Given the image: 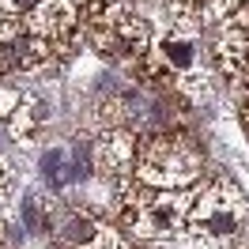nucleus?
Returning <instances> with one entry per match:
<instances>
[{"instance_id": "39448f33", "label": "nucleus", "mask_w": 249, "mask_h": 249, "mask_svg": "<svg viewBox=\"0 0 249 249\" xmlns=\"http://www.w3.org/2000/svg\"><path fill=\"white\" fill-rule=\"evenodd\" d=\"M23 223H27V231H42V212H38V196H27V200H23Z\"/></svg>"}, {"instance_id": "f03ea898", "label": "nucleus", "mask_w": 249, "mask_h": 249, "mask_svg": "<svg viewBox=\"0 0 249 249\" xmlns=\"http://www.w3.org/2000/svg\"><path fill=\"white\" fill-rule=\"evenodd\" d=\"M46 117H49L46 102H42V98H34V94H23V98H19V106H16V113H12L8 121H12V132L27 140V136H34V132L46 124Z\"/></svg>"}, {"instance_id": "f257e3e1", "label": "nucleus", "mask_w": 249, "mask_h": 249, "mask_svg": "<svg viewBox=\"0 0 249 249\" xmlns=\"http://www.w3.org/2000/svg\"><path fill=\"white\" fill-rule=\"evenodd\" d=\"M196 61H200V49H196V38L189 31H170L155 49V64L162 72H170V76L174 72L189 76V72L196 68Z\"/></svg>"}, {"instance_id": "0eeeda50", "label": "nucleus", "mask_w": 249, "mask_h": 249, "mask_svg": "<svg viewBox=\"0 0 249 249\" xmlns=\"http://www.w3.org/2000/svg\"><path fill=\"white\" fill-rule=\"evenodd\" d=\"M8 68H12V64H8V49L0 46V76H4V72H8Z\"/></svg>"}, {"instance_id": "7ed1b4c3", "label": "nucleus", "mask_w": 249, "mask_h": 249, "mask_svg": "<svg viewBox=\"0 0 249 249\" xmlns=\"http://www.w3.org/2000/svg\"><path fill=\"white\" fill-rule=\"evenodd\" d=\"M57 234H61L68 246H76V249H87L98 238V223H94L87 212H68V215L57 223Z\"/></svg>"}, {"instance_id": "20e7f679", "label": "nucleus", "mask_w": 249, "mask_h": 249, "mask_svg": "<svg viewBox=\"0 0 249 249\" xmlns=\"http://www.w3.org/2000/svg\"><path fill=\"white\" fill-rule=\"evenodd\" d=\"M42 178H46L53 189H64L72 185L76 178H72V162H68V151L64 147H49L46 155H42Z\"/></svg>"}, {"instance_id": "423d86ee", "label": "nucleus", "mask_w": 249, "mask_h": 249, "mask_svg": "<svg viewBox=\"0 0 249 249\" xmlns=\"http://www.w3.org/2000/svg\"><path fill=\"white\" fill-rule=\"evenodd\" d=\"M19 87H0V117H12L16 113V106H19Z\"/></svg>"}]
</instances>
